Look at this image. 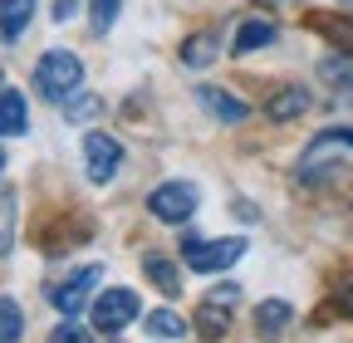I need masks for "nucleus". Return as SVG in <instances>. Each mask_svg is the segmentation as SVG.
I'll use <instances>...</instances> for the list:
<instances>
[{"instance_id": "f257e3e1", "label": "nucleus", "mask_w": 353, "mask_h": 343, "mask_svg": "<svg viewBox=\"0 0 353 343\" xmlns=\"http://www.w3.org/2000/svg\"><path fill=\"white\" fill-rule=\"evenodd\" d=\"M83 89V59L74 50H50V54H39L34 64V94L39 98H50V103H64Z\"/></svg>"}, {"instance_id": "f03ea898", "label": "nucleus", "mask_w": 353, "mask_h": 343, "mask_svg": "<svg viewBox=\"0 0 353 343\" xmlns=\"http://www.w3.org/2000/svg\"><path fill=\"white\" fill-rule=\"evenodd\" d=\"M245 255V236H216V240H201V236H182V265L196 270V275H221L231 270Z\"/></svg>"}, {"instance_id": "7ed1b4c3", "label": "nucleus", "mask_w": 353, "mask_h": 343, "mask_svg": "<svg viewBox=\"0 0 353 343\" xmlns=\"http://www.w3.org/2000/svg\"><path fill=\"white\" fill-rule=\"evenodd\" d=\"M196 206H201V191L192 182H162V187L148 191V211L167 226H187L196 216Z\"/></svg>"}, {"instance_id": "20e7f679", "label": "nucleus", "mask_w": 353, "mask_h": 343, "mask_svg": "<svg viewBox=\"0 0 353 343\" xmlns=\"http://www.w3.org/2000/svg\"><path fill=\"white\" fill-rule=\"evenodd\" d=\"M99 280H103V265H79V270H69L59 284H54V309L64 314V319H74V314H83L88 304H94V289H99Z\"/></svg>"}, {"instance_id": "39448f33", "label": "nucleus", "mask_w": 353, "mask_h": 343, "mask_svg": "<svg viewBox=\"0 0 353 343\" xmlns=\"http://www.w3.org/2000/svg\"><path fill=\"white\" fill-rule=\"evenodd\" d=\"M88 314H94L99 333H123L132 319H138V294L132 289H103V294H94Z\"/></svg>"}, {"instance_id": "423d86ee", "label": "nucleus", "mask_w": 353, "mask_h": 343, "mask_svg": "<svg viewBox=\"0 0 353 343\" xmlns=\"http://www.w3.org/2000/svg\"><path fill=\"white\" fill-rule=\"evenodd\" d=\"M118 167H123V143L118 138H108V133H88L83 138V172H88L94 187H108L118 177Z\"/></svg>"}, {"instance_id": "0eeeda50", "label": "nucleus", "mask_w": 353, "mask_h": 343, "mask_svg": "<svg viewBox=\"0 0 353 343\" xmlns=\"http://www.w3.org/2000/svg\"><path fill=\"white\" fill-rule=\"evenodd\" d=\"M241 299V289L236 284H221V289H211L206 299H201V309H196V333L206 338V343H216L221 333L231 329V304Z\"/></svg>"}, {"instance_id": "6e6552de", "label": "nucleus", "mask_w": 353, "mask_h": 343, "mask_svg": "<svg viewBox=\"0 0 353 343\" xmlns=\"http://www.w3.org/2000/svg\"><path fill=\"white\" fill-rule=\"evenodd\" d=\"M280 39V25L270 20V15H250V20H241L236 25V34H231V54H255V50H270Z\"/></svg>"}, {"instance_id": "1a4fd4ad", "label": "nucleus", "mask_w": 353, "mask_h": 343, "mask_svg": "<svg viewBox=\"0 0 353 343\" xmlns=\"http://www.w3.org/2000/svg\"><path fill=\"white\" fill-rule=\"evenodd\" d=\"M196 98L206 103V113H211L216 123H245V118H250V103H245V98H236L231 89H216V83H201Z\"/></svg>"}, {"instance_id": "9d476101", "label": "nucleus", "mask_w": 353, "mask_h": 343, "mask_svg": "<svg viewBox=\"0 0 353 343\" xmlns=\"http://www.w3.org/2000/svg\"><path fill=\"white\" fill-rule=\"evenodd\" d=\"M30 127V103L20 89H0V138H20Z\"/></svg>"}, {"instance_id": "9b49d317", "label": "nucleus", "mask_w": 353, "mask_h": 343, "mask_svg": "<svg viewBox=\"0 0 353 343\" xmlns=\"http://www.w3.org/2000/svg\"><path fill=\"white\" fill-rule=\"evenodd\" d=\"M265 113H270L275 123H290V118L309 113V89H299V83H285V89H275L270 98H265Z\"/></svg>"}, {"instance_id": "f8f14e48", "label": "nucleus", "mask_w": 353, "mask_h": 343, "mask_svg": "<svg viewBox=\"0 0 353 343\" xmlns=\"http://www.w3.org/2000/svg\"><path fill=\"white\" fill-rule=\"evenodd\" d=\"M143 275H148L167 299H172V294H182V270H176V265H172V255H162V250H148V255H143Z\"/></svg>"}, {"instance_id": "ddd939ff", "label": "nucleus", "mask_w": 353, "mask_h": 343, "mask_svg": "<svg viewBox=\"0 0 353 343\" xmlns=\"http://www.w3.org/2000/svg\"><path fill=\"white\" fill-rule=\"evenodd\" d=\"M30 20H34V0H0V39H15L30 30Z\"/></svg>"}, {"instance_id": "4468645a", "label": "nucleus", "mask_w": 353, "mask_h": 343, "mask_svg": "<svg viewBox=\"0 0 353 343\" xmlns=\"http://www.w3.org/2000/svg\"><path fill=\"white\" fill-rule=\"evenodd\" d=\"M216 54H221V34H216V30H196L187 45H182V64H187V69H206Z\"/></svg>"}, {"instance_id": "2eb2a0df", "label": "nucleus", "mask_w": 353, "mask_h": 343, "mask_svg": "<svg viewBox=\"0 0 353 343\" xmlns=\"http://www.w3.org/2000/svg\"><path fill=\"white\" fill-rule=\"evenodd\" d=\"M290 319H294L290 299H260V304H255V329H260L265 338H275V333H280Z\"/></svg>"}, {"instance_id": "dca6fc26", "label": "nucleus", "mask_w": 353, "mask_h": 343, "mask_svg": "<svg viewBox=\"0 0 353 343\" xmlns=\"http://www.w3.org/2000/svg\"><path fill=\"white\" fill-rule=\"evenodd\" d=\"M319 79L329 83L334 94L353 98V54H329V59L319 64Z\"/></svg>"}, {"instance_id": "f3484780", "label": "nucleus", "mask_w": 353, "mask_h": 343, "mask_svg": "<svg viewBox=\"0 0 353 343\" xmlns=\"http://www.w3.org/2000/svg\"><path fill=\"white\" fill-rule=\"evenodd\" d=\"M15 211H20V196L10 187H0V260L15 250Z\"/></svg>"}, {"instance_id": "a211bd4d", "label": "nucleus", "mask_w": 353, "mask_h": 343, "mask_svg": "<svg viewBox=\"0 0 353 343\" xmlns=\"http://www.w3.org/2000/svg\"><path fill=\"white\" fill-rule=\"evenodd\" d=\"M25 338V314L10 294H0V343H20Z\"/></svg>"}, {"instance_id": "6ab92c4d", "label": "nucleus", "mask_w": 353, "mask_h": 343, "mask_svg": "<svg viewBox=\"0 0 353 343\" xmlns=\"http://www.w3.org/2000/svg\"><path fill=\"white\" fill-rule=\"evenodd\" d=\"M59 113H64V123H94V118L103 113V98H94V94H74V98L59 103Z\"/></svg>"}, {"instance_id": "aec40b11", "label": "nucleus", "mask_w": 353, "mask_h": 343, "mask_svg": "<svg viewBox=\"0 0 353 343\" xmlns=\"http://www.w3.org/2000/svg\"><path fill=\"white\" fill-rule=\"evenodd\" d=\"M143 329H148L152 338H182L192 324H187L182 314H172V309H157V314H148V319H143Z\"/></svg>"}, {"instance_id": "412c9836", "label": "nucleus", "mask_w": 353, "mask_h": 343, "mask_svg": "<svg viewBox=\"0 0 353 343\" xmlns=\"http://www.w3.org/2000/svg\"><path fill=\"white\" fill-rule=\"evenodd\" d=\"M118 10H123V0H94V6H88V15H94V30H99V34H103V30H113Z\"/></svg>"}, {"instance_id": "4be33fe9", "label": "nucleus", "mask_w": 353, "mask_h": 343, "mask_svg": "<svg viewBox=\"0 0 353 343\" xmlns=\"http://www.w3.org/2000/svg\"><path fill=\"white\" fill-rule=\"evenodd\" d=\"M334 304H339V314L353 319V275H343V280L334 284Z\"/></svg>"}, {"instance_id": "5701e85b", "label": "nucleus", "mask_w": 353, "mask_h": 343, "mask_svg": "<svg viewBox=\"0 0 353 343\" xmlns=\"http://www.w3.org/2000/svg\"><path fill=\"white\" fill-rule=\"evenodd\" d=\"M50 343H88V333H83L79 324H69V319H64V324L50 333Z\"/></svg>"}, {"instance_id": "b1692460", "label": "nucleus", "mask_w": 353, "mask_h": 343, "mask_svg": "<svg viewBox=\"0 0 353 343\" xmlns=\"http://www.w3.org/2000/svg\"><path fill=\"white\" fill-rule=\"evenodd\" d=\"M74 10H79V0H54V20H59V25H64Z\"/></svg>"}, {"instance_id": "393cba45", "label": "nucleus", "mask_w": 353, "mask_h": 343, "mask_svg": "<svg viewBox=\"0 0 353 343\" xmlns=\"http://www.w3.org/2000/svg\"><path fill=\"white\" fill-rule=\"evenodd\" d=\"M260 6H285V0H260Z\"/></svg>"}, {"instance_id": "a878e982", "label": "nucleus", "mask_w": 353, "mask_h": 343, "mask_svg": "<svg viewBox=\"0 0 353 343\" xmlns=\"http://www.w3.org/2000/svg\"><path fill=\"white\" fill-rule=\"evenodd\" d=\"M0 172H6V147H0Z\"/></svg>"}]
</instances>
